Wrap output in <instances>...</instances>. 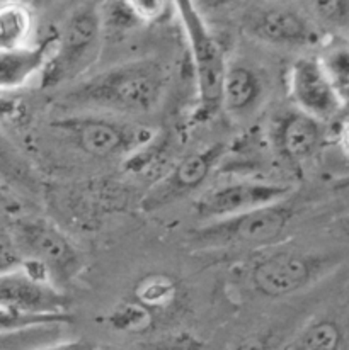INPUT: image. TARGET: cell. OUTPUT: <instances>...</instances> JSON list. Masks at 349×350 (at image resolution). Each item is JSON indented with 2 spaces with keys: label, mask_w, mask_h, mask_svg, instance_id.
Returning <instances> with one entry per match:
<instances>
[{
  "label": "cell",
  "mask_w": 349,
  "mask_h": 350,
  "mask_svg": "<svg viewBox=\"0 0 349 350\" xmlns=\"http://www.w3.org/2000/svg\"><path fill=\"white\" fill-rule=\"evenodd\" d=\"M293 185L266 180H242L222 185L194 202V215L203 223L232 218L278 204L292 196Z\"/></svg>",
  "instance_id": "8"
},
{
  "label": "cell",
  "mask_w": 349,
  "mask_h": 350,
  "mask_svg": "<svg viewBox=\"0 0 349 350\" xmlns=\"http://www.w3.org/2000/svg\"><path fill=\"white\" fill-rule=\"evenodd\" d=\"M292 206L286 201L232 218L205 223L193 232V241L205 248L264 247L276 241L292 221Z\"/></svg>",
  "instance_id": "7"
},
{
  "label": "cell",
  "mask_w": 349,
  "mask_h": 350,
  "mask_svg": "<svg viewBox=\"0 0 349 350\" xmlns=\"http://www.w3.org/2000/svg\"><path fill=\"white\" fill-rule=\"evenodd\" d=\"M70 321H72L70 314H27L0 306V334H12L40 325L70 323Z\"/></svg>",
  "instance_id": "19"
},
{
  "label": "cell",
  "mask_w": 349,
  "mask_h": 350,
  "mask_svg": "<svg viewBox=\"0 0 349 350\" xmlns=\"http://www.w3.org/2000/svg\"><path fill=\"white\" fill-rule=\"evenodd\" d=\"M343 260L341 254L276 250L253 262L249 282L257 294L271 299L293 296L322 279Z\"/></svg>",
  "instance_id": "5"
},
{
  "label": "cell",
  "mask_w": 349,
  "mask_h": 350,
  "mask_svg": "<svg viewBox=\"0 0 349 350\" xmlns=\"http://www.w3.org/2000/svg\"><path fill=\"white\" fill-rule=\"evenodd\" d=\"M289 96L296 111L326 122L343 111V100L317 58H300L289 70Z\"/></svg>",
  "instance_id": "10"
},
{
  "label": "cell",
  "mask_w": 349,
  "mask_h": 350,
  "mask_svg": "<svg viewBox=\"0 0 349 350\" xmlns=\"http://www.w3.org/2000/svg\"><path fill=\"white\" fill-rule=\"evenodd\" d=\"M166 89V65L157 58H138L83 79L64 99L72 106L104 111L113 116H138L152 113Z\"/></svg>",
  "instance_id": "1"
},
{
  "label": "cell",
  "mask_w": 349,
  "mask_h": 350,
  "mask_svg": "<svg viewBox=\"0 0 349 350\" xmlns=\"http://www.w3.org/2000/svg\"><path fill=\"white\" fill-rule=\"evenodd\" d=\"M33 34V14L24 3H0V51L29 46Z\"/></svg>",
  "instance_id": "17"
},
{
  "label": "cell",
  "mask_w": 349,
  "mask_h": 350,
  "mask_svg": "<svg viewBox=\"0 0 349 350\" xmlns=\"http://www.w3.org/2000/svg\"><path fill=\"white\" fill-rule=\"evenodd\" d=\"M68 323H48L26 330L0 334V350H31L64 340Z\"/></svg>",
  "instance_id": "18"
},
{
  "label": "cell",
  "mask_w": 349,
  "mask_h": 350,
  "mask_svg": "<svg viewBox=\"0 0 349 350\" xmlns=\"http://www.w3.org/2000/svg\"><path fill=\"white\" fill-rule=\"evenodd\" d=\"M324 122L292 111L281 116L274 124V143L281 157L289 162H303L315 155L324 143Z\"/></svg>",
  "instance_id": "13"
},
{
  "label": "cell",
  "mask_w": 349,
  "mask_h": 350,
  "mask_svg": "<svg viewBox=\"0 0 349 350\" xmlns=\"http://www.w3.org/2000/svg\"><path fill=\"white\" fill-rule=\"evenodd\" d=\"M225 150L223 143H215L184 157L148 189L142 201L143 211H159L196 192L223 159Z\"/></svg>",
  "instance_id": "9"
},
{
  "label": "cell",
  "mask_w": 349,
  "mask_h": 350,
  "mask_svg": "<svg viewBox=\"0 0 349 350\" xmlns=\"http://www.w3.org/2000/svg\"><path fill=\"white\" fill-rule=\"evenodd\" d=\"M23 269V258L10 233L0 232V274Z\"/></svg>",
  "instance_id": "21"
},
{
  "label": "cell",
  "mask_w": 349,
  "mask_h": 350,
  "mask_svg": "<svg viewBox=\"0 0 349 350\" xmlns=\"http://www.w3.org/2000/svg\"><path fill=\"white\" fill-rule=\"evenodd\" d=\"M313 10L326 23L337 26L349 23V2H315Z\"/></svg>",
  "instance_id": "22"
},
{
  "label": "cell",
  "mask_w": 349,
  "mask_h": 350,
  "mask_svg": "<svg viewBox=\"0 0 349 350\" xmlns=\"http://www.w3.org/2000/svg\"><path fill=\"white\" fill-rule=\"evenodd\" d=\"M67 297L24 269L0 274V306L27 314H68Z\"/></svg>",
  "instance_id": "11"
},
{
  "label": "cell",
  "mask_w": 349,
  "mask_h": 350,
  "mask_svg": "<svg viewBox=\"0 0 349 350\" xmlns=\"http://www.w3.org/2000/svg\"><path fill=\"white\" fill-rule=\"evenodd\" d=\"M266 94L264 77L249 63L227 65L222 85V107L232 116L244 119L256 113Z\"/></svg>",
  "instance_id": "14"
},
{
  "label": "cell",
  "mask_w": 349,
  "mask_h": 350,
  "mask_svg": "<svg viewBox=\"0 0 349 350\" xmlns=\"http://www.w3.org/2000/svg\"><path fill=\"white\" fill-rule=\"evenodd\" d=\"M23 269L62 291L79 275L82 255L60 228L44 218H19L10 232Z\"/></svg>",
  "instance_id": "2"
},
{
  "label": "cell",
  "mask_w": 349,
  "mask_h": 350,
  "mask_svg": "<svg viewBox=\"0 0 349 350\" xmlns=\"http://www.w3.org/2000/svg\"><path fill=\"white\" fill-rule=\"evenodd\" d=\"M174 7L179 14L193 58L200 109L211 116L222 107V85L227 72L223 50L191 0H177Z\"/></svg>",
  "instance_id": "6"
},
{
  "label": "cell",
  "mask_w": 349,
  "mask_h": 350,
  "mask_svg": "<svg viewBox=\"0 0 349 350\" xmlns=\"http://www.w3.org/2000/svg\"><path fill=\"white\" fill-rule=\"evenodd\" d=\"M23 211V201L10 189L0 184V218H16Z\"/></svg>",
  "instance_id": "23"
},
{
  "label": "cell",
  "mask_w": 349,
  "mask_h": 350,
  "mask_svg": "<svg viewBox=\"0 0 349 350\" xmlns=\"http://www.w3.org/2000/svg\"><path fill=\"white\" fill-rule=\"evenodd\" d=\"M247 31L263 43L279 48H302L319 41L313 24L292 7H268L249 17Z\"/></svg>",
  "instance_id": "12"
},
{
  "label": "cell",
  "mask_w": 349,
  "mask_h": 350,
  "mask_svg": "<svg viewBox=\"0 0 349 350\" xmlns=\"http://www.w3.org/2000/svg\"><path fill=\"white\" fill-rule=\"evenodd\" d=\"M341 145H343L344 153L349 157V124L344 126L343 135H341Z\"/></svg>",
  "instance_id": "25"
},
{
  "label": "cell",
  "mask_w": 349,
  "mask_h": 350,
  "mask_svg": "<svg viewBox=\"0 0 349 350\" xmlns=\"http://www.w3.org/2000/svg\"><path fill=\"white\" fill-rule=\"evenodd\" d=\"M0 184L14 194L38 196L41 180L26 155L0 131Z\"/></svg>",
  "instance_id": "16"
},
{
  "label": "cell",
  "mask_w": 349,
  "mask_h": 350,
  "mask_svg": "<svg viewBox=\"0 0 349 350\" xmlns=\"http://www.w3.org/2000/svg\"><path fill=\"white\" fill-rule=\"evenodd\" d=\"M96 350H101L97 347ZM107 350H201V342L190 334L169 335V337L157 338L145 344L133 345L127 349H107Z\"/></svg>",
  "instance_id": "20"
},
{
  "label": "cell",
  "mask_w": 349,
  "mask_h": 350,
  "mask_svg": "<svg viewBox=\"0 0 349 350\" xmlns=\"http://www.w3.org/2000/svg\"><path fill=\"white\" fill-rule=\"evenodd\" d=\"M97 345L94 342L86 340V338H79V340H60L55 344L41 345V347L31 349V350H96Z\"/></svg>",
  "instance_id": "24"
},
{
  "label": "cell",
  "mask_w": 349,
  "mask_h": 350,
  "mask_svg": "<svg viewBox=\"0 0 349 350\" xmlns=\"http://www.w3.org/2000/svg\"><path fill=\"white\" fill-rule=\"evenodd\" d=\"M50 126L73 148L99 160L128 155L152 136L145 126L113 114H70L55 119Z\"/></svg>",
  "instance_id": "4"
},
{
  "label": "cell",
  "mask_w": 349,
  "mask_h": 350,
  "mask_svg": "<svg viewBox=\"0 0 349 350\" xmlns=\"http://www.w3.org/2000/svg\"><path fill=\"white\" fill-rule=\"evenodd\" d=\"M53 41L29 44L14 51H0V90H16L26 85L31 79L41 75Z\"/></svg>",
  "instance_id": "15"
},
{
  "label": "cell",
  "mask_w": 349,
  "mask_h": 350,
  "mask_svg": "<svg viewBox=\"0 0 349 350\" xmlns=\"http://www.w3.org/2000/svg\"><path fill=\"white\" fill-rule=\"evenodd\" d=\"M103 14L97 3H80L68 14L41 72V87L75 82L94 65L103 43Z\"/></svg>",
  "instance_id": "3"
}]
</instances>
